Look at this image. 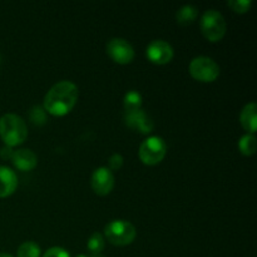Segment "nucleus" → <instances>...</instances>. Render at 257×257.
Returning <instances> with one entry per match:
<instances>
[{"instance_id":"1","label":"nucleus","mask_w":257,"mask_h":257,"mask_svg":"<svg viewBox=\"0 0 257 257\" xmlns=\"http://www.w3.org/2000/svg\"><path fill=\"white\" fill-rule=\"evenodd\" d=\"M78 87L69 80H62L49 89L44 97L45 112L55 117H63L74 108L78 100Z\"/></svg>"},{"instance_id":"2","label":"nucleus","mask_w":257,"mask_h":257,"mask_svg":"<svg viewBox=\"0 0 257 257\" xmlns=\"http://www.w3.org/2000/svg\"><path fill=\"white\" fill-rule=\"evenodd\" d=\"M0 137L5 146L10 148L22 145L28 137L27 123L17 114H4L0 118Z\"/></svg>"},{"instance_id":"3","label":"nucleus","mask_w":257,"mask_h":257,"mask_svg":"<svg viewBox=\"0 0 257 257\" xmlns=\"http://www.w3.org/2000/svg\"><path fill=\"white\" fill-rule=\"evenodd\" d=\"M104 236L112 245L127 246L135 241L137 231L130 221L113 220L105 225Z\"/></svg>"},{"instance_id":"4","label":"nucleus","mask_w":257,"mask_h":257,"mask_svg":"<svg viewBox=\"0 0 257 257\" xmlns=\"http://www.w3.org/2000/svg\"><path fill=\"white\" fill-rule=\"evenodd\" d=\"M227 25L223 15L215 9H210L202 15L201 19V32L203 37L210 42H220L226 34Z\"/></svg>"},{"instance_id":"5","label":"nucleus","mask_w":257,"mask_h":257,"mask_svg":"<svg viewBox=\"0 0 257 257\" xmlns=\"http://www.w3.org/2000/svg\"><path fill=\"white\" fill-rule=\"evenodd\" d=\"M190 74L193 79L202 83L215 82L220 75V67L217 63L208 57H196L190 63Z\"/></svg>"},{"instance_id":"6","label":"nucleus","mask_w":257,"mask_h":257,"mask_svg":"<svg viewBox=\"0 0 257 257\" xmlns=\"http://www.w3.org/2000/svg\"><path fill=\"white\" fill-rule=\"evenodd\" d=\"M167 153V145L161 137L153 136L143 141L140 147V160L147 166H156L162 162Z\"/></svg>"},{"instance_id":"7","label":"nucleus","mask_w":257,"mask_h":257,"mask_svg":"<svg viewBox=\"0 0 257 257\" xmlns=\"http://www.w3.org/2000/svg\"><path fill=\"white\" fill-rule=\"evenodd\" d=\"M108 57L118 64H130L135 58V49L132 45L122 38H114L108 42L105 47Z\"/></svg>"},{"instance_id":"8","label":"nucleus","mask_w":257,"mask_h":257,"mask_svg":"<svg viewBox=\"0 0 257 257\" xmlns=\"http://www.w3.org/2000/svg\"><path fill=\"white\" fill-rule=\"evenodd\" d=\"M146 55L153 64H167L173 58V48L165 40H153L148 44Z\"/></svg>"},{"instance_id":"9","label":"nucleus","mask_w":257,"mask_h":257,"mask_svg":"<svg viewBox=\"0 0 257 257\" xmlns=\"http://www.w3.org/2000/svg\"><path fill=\"white\" fill-rule=\"evenodd\" d=\"M90 185L98 196L109 195L114 187V176L112 171L107 167L97 168L92 175Z\"/></svg>"},{"instance_id":"10","label":"nucleus","mask_w":257,"mask_h":257,"mask_svg":"<svg viewBox=\"0 0 257 257\" xmlns=\"http://www.w3.org/2000/svg\"><path fill=\"white\" fill-rule=\"evenodd\" d=\"M124 120L125 124L131 130L137 131V132L142 133V135H148V133L152 132L153 127H155L152 118L142 109L133 110V112H125Z\"/></svg>"},{"instance_id":"11","label":"nucleus","mask_w":257,"mask_h":257,"mask_svg":"<svg viewBox=\"0 0 257 257\" xmlns=\"http://www.w3.org/2000/svg\"><path fill=\"white\" fill-rule=\"evenodd\" d=\"M12 162L18 170L25 172V171H32L37 167L38 157L30 150H18L13 153Z\"/></svg>"},{"instance_id":"12","label":"nucleus","mask_w":257,"mask_h":257,"mask_svg":"<svg viewBox=\"0 0 257 257\" xmlns=\"http://www.w3.org/2000/svg\"><path fill=\"white\" fill-rule=\"evenodd\" d=\"M18 187V177L9 167L0 166V198L9 197Z\"/></svg>"},{"instance_id":"13","label":"nucleus","mask_w":257,"mask_h":257,"mask_svg":"<svg viewBox=\"0 0 257 257\" xmlns=\"http://www.w3.org/2000/svg\"><path fill=\"white\" fill-rule=\"evenodd\" d=\"M240 122L248 135H255L257 130V105L256 103H248L242 108L240 114Z\"/></svg>"},{"instance_id":"14","label":"nucleus","mask_w":257,"mask_h":257,"mask_svg":"<svg viewBox=\"0 0 257 257\" xmlns=\"http://www.w3.org/2000/svg\"><path fill=\"white\" fill-rule=\"evenodd\" d=\"M198 15V9L193 5H183L182 8L177 10L176 13V20L182 27H187V25L192 24L196 20Z\"/></svg>"},{"instance_id":"15","label":"nucleus","mask_w":257,"mask_h":257,"mask_svg":"<svg viewBox=\"0 0 257 257\" xmlns=\"http://www.w3.org/2000/svg\"><path fill=\"white\" fill-rule=\"evenodd\" d=\"M123 107H124L125 112H133V110H138L142 107V95L137 92V90H131L124 95L123 99Z\"/></svg>"},{"instance_id":"16","label":"nucleus","mask_w":257,"mask_h":257,"mask_svg":"<svg viewBox=\"0 0 257 257\" xmlns=\"http://www.w3.org/2000/svg\"><path fill=\"white\" fill-rule=\"evenodd\" d=\"M238 148L243 156H253L256 153V137L255 135H245L238 141Z\"/></svg>"},{"instance_id":"17","label":"nucleus","mask_w":257,"mask_h":257,"mask_svg":"<svg viewBox=\"0 0 257 257\" xmlns=\"http://www.w3.org/2000/svg\"><path fill=\"white\" fill-rule=\"evenodd\" d=\"M18 257H40V247L33 241L22 243L18 248Z\"/></svg>"},{"instance_id":"18","label":"nucleus","mask_w":257,"mask_h":257,"mask_svg":"<svg viewBox=\"0 0 257 257\" xmlns=\"http://www.w3.org/2000/svg\"><path fill=\"white\" fill-rule=\"evenodd\" d=\"M87 247L92 255H99L103 251V248H104V237L102 236V233H93L89 237V240H88Z\"/></svg>"},{"instance_id":"19","label":"nucleus","mask_w":257,"mask_h":257,"mask_svg":"<svg viewBox=\"0 0 257 257\" xmlns=\"http://www.w3.org/2000/svg\"><path fill=\"white\" fill-rule=\"evenodd\" d=\"M228 7L233 10L235 13H238V14H245L250 10L251 5V0H230L227 3Z\"/></svg>"},{"instance_id":"20","label":"nucleus","mask_w":257,"mask_h":257,"mask_svg":"<svg viewBox=\"0 0 257 257\" xmlns=\"http://www.w3.org/2000/svg\"><path fill=\"white\" fill-rule=\"evenodd\" d=\"M30 120H32L34 124L37 125H43L47 122V115H45V110L43 107H33V109L30 110Z\"/></svg>"},{"instance_id":"21","label":"nucleus","mask_w":257,"mask_h":257,"mask_svg":"<svg viewBox=\"0 0 257 257\" xmlns=\"http://www.w3.org/2000/svg\"><path fill=\"white\" fill-rule=\"evenodd\" d=\"M108 166H109V170L118 171L123 166V157L118 153H114L108 161Z\"/></svg>"},{"instance_id":"22","label":"nucleus","mask_w":257,"mask_h":257,"mask_svg":"<svg viewBox=\"0 0 257 257\" xmlns=\"http://www.w3.org/2000/svg\"><path fill=\"white\" fill-rule=\"evenodd\" d=\"M43 257H70L67 250L62 247H52L43 255Z\"/></svg>"},{"instance_id":"23","label":"nucleus","mask_w":257,"mask_h":257,"mask_svg":"<svg viewBox=\"0 0 257 257\" xmlns=\"http://www.w3.org/2000/svg\"><path fill=\"white\" fill-rule=\"evenodd\" d=\"M13 153H14V151L10 147H8V146H5V147L2 148V151H0V156H2V158H4V160H12Z\"/></svg>"},{"instance_id":"24","label":"nucleus","mask_w":257,"mask_h":257,"mask_svg":"<svg viewBox=\"0 0 257 257\" xmlns=\"http://www.w3.org/2000/svg\"><path fill=\"white\" fill-rule=\"evenodd\" d=\"M0 257H13V256L8 255V253H0Z\"/></svg>"},{"instance_id":"25","label":"nucleus","mask_w":257,"mask_h":257,"mask_svg":"<svg viewBox=\"0 0 257 257\" xmlns=\"http://www.w3.org/2000/svg\"><path fill=\"white\" fill-rule=\"evenodd\" d=\"M89 257H104V256H102V255H100V253H99V255H92V256H89Z\"/></svg>"},{"instance_id":"26","label":"nucleus","mask_w":257,"mask_h":257,"mask_svg":"<svg viewBox=\"0 0 257 257\" xmlns=\"http://www.w3.org/2000/svg\"><path fill=\"white\" fill-rule=\"evenodd\" d=\"M77 257H89V256H85V255H78Z\"/></svg>"}]
</instances>
